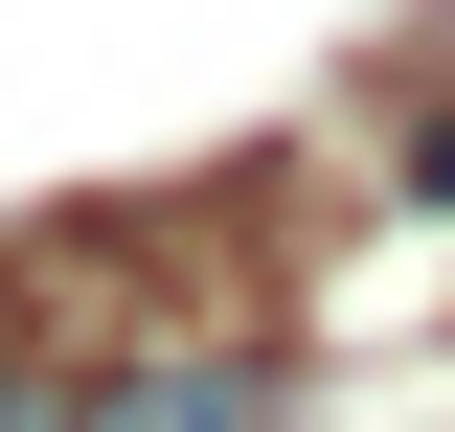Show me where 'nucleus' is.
<instances>
[{"instance_id":"1","label":"nucleus","mask_w":455,"mask_h":432,"mask_svg":"<svg viewBox=\"0 0 455 432\" xmlns=\"http://www.w3.org/2000/svg\"><path fill=\"white\" fill-rule=\"evenodd\" d=\"M114 432H274V387H251V364H137Z\"/></svg>"},{"instance_id":"2","label":"nucleus","mask_w":455,"mask_h":432,"mask_svg":"<svg viewBox=\"0 0 455 432\" xmlns=\"http://www.w3.org/2000/svg\"><path fill=\"white\" fill-rule=\"evenodd\" d=\"M0 432H92V410H68V387H46V364H0Z\"/></svg>"}]
</instances>
